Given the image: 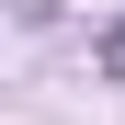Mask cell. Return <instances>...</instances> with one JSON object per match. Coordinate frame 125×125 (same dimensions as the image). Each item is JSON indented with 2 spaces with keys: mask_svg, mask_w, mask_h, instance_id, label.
Listing matches in <instances>:
<instances>
[{
  "mask_svg": "<svg viewBox=\"0 0 125 125\" xmlns=\"http://www.w3.org/2000/svg\"><path fill=\"white\" fill-rule=\"evenodd\" d=\"M91 68H102V80H125V11H114V23L91 34Z\"/></svg>",
  "mask_w": 125,
  "mask_h": 125,
  "instance_id": "6da1fadb",
  "label": "cell"
}]
</instances>
